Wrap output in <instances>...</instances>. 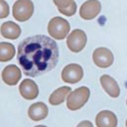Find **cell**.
Segmentation results:
<instances>
[{
  "label": "cell",
  "instance_id": "e0dca14e",
  "mask_svg": "<svg viewBox=\"0 0 127 127\" xmlns=\"http://www.w3.org/2000/svg\"><path fill=\"white\" fill-rule=\"evenodd\" d=\"M59 11H60L62 14L65 15V16H72V15L76 12V3L73 1V2L71 3V5H69V6L66 7V8H64V9H59Z\"/></svg>",
  "mask_w": 127,
  "mask_h": 127
},
{
  "label": "cell",
  "instance_id": "5bb4252c",
  "mask_svg": "<svg viewBox=\"0 0 127 127\" xmlns=\"http://www.w3.org/2000/svg\"><path fill=\"white\" fill-rule=\"evenodd\" d=\"M0 32L4 38L9 40H16L21 35V28L18 24L12 21H8L1 25Z\"/></svg>",
  "mask_w": 127,
  "mask_h": 127
},
{
  "label": "cell",
  "instance_id": "8992f818",
  "mask_svg": "<svg viewBox=\"0 0 127 127\" xmlns=\"http://www.w3.org/2000/svg\"><path fill=\"white\" fill-rule=\"evenodd\" d=\"M92 59L94 64L102 68L108 67L113 64V54L112 52L107 49V48H103V47H99L97 49L94 50L93 54H92Z\"/></svg>",
  "mask_w": 127,
  "mask_h": 127
},
{
  "label": "cell",
  "instance_id": "4fadbf2b",
  "mask_svg": "<svg viewBox=\"0 0 127 127\" xmlns=\"http://www.w3.org/2000/svg\"><path fill=\"white\" fill-rule=\"evenodd\" d=\"M48 113H49L48 106L44 102L33 103L28 109V115L34 121H40L45 119L48 116Z\"/></svg>",
  "mask_w": 127,
  "mask_h": 127
},
{
  "label": "cell",
  "instance_id": "30bf717a",
  "mask_svg": "<svg viewBox=\"0 0 127 127\" xmlns=\"http://www.w3.org/2000/svg\"><path fill=\"white\" fill-rule=\"evenodd\" d=\"M20 94L28 100L35 99L39 94V88L37 83L32 79H24L19 85Z\"/></svg>",
  "mask_w": 127,
  "mask_h": 127
},
{
  "label": "cell",
  "instance_id": "52a82bcc",
  "mask_svg": "<svg viewBox=\"0 0 127 127\" xmlns=\"http://www.w3.org/2000/svg\"><path fill=\"white\" fill-rule=\"evenodd\" d=\"M83 76V69L77 64H69L62 70V78L67 83H76Z\"/></svg>",
  "mask_w": 127,
  "mask_h": 127
},
{
  "label": "cell",
  "instance_id": "603a6c76",
  "mask_svg": "<svg viewBox=\"0 0 127 127\" xmlns=\"http://www.w3.org/2000/svg\"><path fill=\"white\" fill-rule=\"evenodd\" d=\"M126 104H127V101H126Z\"/></svg>",
  "mask_w": 127,
  "mask_h": 127
},
{
  "label": "cell",
  "instance_id": "5b68a950",
  "mask_svg": "<svg viewBox=\"0 0 127 127\" xmlns=\"http://www.w3.org/2000/svg\"><path fill=\"white\" fill-rule=\"evenodd\" d=\"M86 41L87 38L85 33L80 29H75L68 35L66 39V45L71 52L78 53L81 50H83V48L86 45Z\"/></svg>",
  "mask_w": 127,
  "mask_h": 127
},
{
  "label": "cell",
  "instance_id": "44dd1931",
  "mask_svg": "<svg viewBox=\"0 0 127 127\" xmlns=\"http://www.w3.org/2000/svg\"><path fill=\"white\" fill-rule=\"evenodd\" d=\"M35 127H47V126H45V125H37Z\"/></svg>",
  "mask_w": 127,
  "mask_h": 127
},
{
  "label": "cell",
  "instance_id": "3957f363",
  "mask_svg": "<svg viewBox=\"0 0 127 127\" xmlns=\"http://www.w3.org/2000/svg\"><path fill=\"white\" fill-rule=\"evenodd\" d=\"M69 29L70 26L68 22L62 17H54L48 24V32L50 36L56 40L64 39L67 36Z\"/></svg>",
  "mask_w": 127,
  "mask_h": 127
},
{
  "label": "cell",
  "instance_id": "8fae6325",
  "mask_svg": "<svg viewBox=\"0 0 127 127\" xmlns=\"http://www.w3.org/2000/svg\"><path fill=\"white\" fill-rule=\"evenodd\" d=\"M95 123L97 127H117L118 120L112 111L103 110L96 115Z\"/></svg>",
  "mask_w": 127,
  "mask_h": 127
},
{
  "label": "cell",
  "instance_id": "277c9868",
  "mask_svg": "<svg viewBox=\"0 0 127 127\" xmlns=\"http://www.w3.org/2000/svg\"><path fill=\"white\" fill-rule=\"evenodd\" d=\"M34 13V4L31 0H17L13 6V17L19 21L24 22L29 20Z\"/></svg>",
  "mask_w": 127,
  "mask_h": 127
},
{
  "label": "cell",
  "instance_id": "7402d4cb",
  "mask_svg": "<svg viewBox=\"0 0 127 127\" xmlns=\"http://www.w3.org/2000/svg\"><path fill=\"white\" fill-rule=\"evenodd\" d=\"M126 127H127V120H126Z\"/></svg>",
  "mask_w": 127,
  "mask_h": 127
},
{
  "label": "cell",
  "instance_id": "ac0fdd59",
  "mask_svg": "<svg viewBox=\"0 0 127 127\" xmlns=\"http://www.w3.org/2000/svg\"><path fill=\"white\" fill-rule=\"evenodd\" d=\"M9 16V5L5 0H0V19Z\"/></svg>",
  "mask_w": 127,
  "mask_h": 127
},
{
  "label": "cell",
  "instance_id": "2e32d148",
  "mask_svg": "<svg viewBox=\"0 0 127 127\" xmlns=\"http://www.w3.org/2000/svg\"><path fill=\"white\" fill-rule=\"evenodd\" d=\"M16 54L15 47L7 42H1L0 43V62L5 63L8 61H11Z\"/></svg>",
  "mask_w": 127,
  "mask_h": 127
},
{
  "label": "cell",
  "instance_id": "d6986e66",
  "mask_svg": "<svg viewBox=\"0 0 127 127\" xmlns=\"http://www.w3.org/2000/svg\"><path fill=\"white\" fill-rule=\"evenodd\" d=\"M73 0H54V3L58 7V9H64L71 5Z\"/></svg>",
  "mask_w": 127,
  "mask_h": 127
},
{
  "label": "cell",
  "instance_id": "7c38bea8",
  "mask_svg": "<svg viewBox=\"0 0 127 127\" xmlns=\"http://www.w3.org/2000/svg\"><path fill=\"white\" fill-rule=\"evenodd\" d=\"M100 83L103 89L107 92V94L113 98H116L120 94V88L116 80L108 74H103L100 76Z\"/></svg>",
  "mask_w": 127,
  "mask_h": 127
},
{
  "label": "cell",
  "instance_id": "7a4b0ae2",
  "mask_svg": "<svg viewBox=\"0 0 127 127\" xmlns=\"http://www.w3.org/2000/svg\"><path fill=\"white\" fill-rule=\"evenodd\" d=\"M90 95L89 88L81 86L71 91L66 98V106L69 110H77L81 108L88 100Z\"/></svg>",
  "mask_w": 127,
  "mask_h": 127
},
{
  "label": "cell",
  "instance_id": "ba28073f",
  "mask_svg": "<svg viewBox=\"0 0 127 127\" xmlns=\"http://www.w3.org/2000/svg\"><path fill=\"white\" fill-rule=\"evenodd\" d=\"M101 10V4L98 0H87L79 8V16L84 20L95 18Z\"/></svg>",
  "mask_w": 127,
  "mask_h": 127
},
{
  "label": "cell",
  "instance_id": "9c48e42d",
  "mask_svg": "<svg viewBox=\"0 0 127 127\" xmlns=\"http://www.w3.org/2000/svg\"><path fill=\"white\" fill-rule=\"evenodd\" d=\"M21 70L15 64H9L2 70V79L8 85H16L21 78Z\"/></svg>",
  "mask_w": 127,
  "mask_h": 127
},
{
  "label": "cell",
  "instance_id": "6da1fadb",
  "mask_svg": "<svg viewBox=\"0 0 127 127\" xmlns=\"http://www.w3.org/2000/svg\"><path fill=\"white\" fill-rule=\"evenodd\" d=\"M57 43L45 36L35 35L24 39L18 46L17 60L28 76H39L53 69L59 62Z\"/></svg>",
  "mask_w": 127,
  "mask_h": 127
},
{
  "label": "cell",
  "instance_id": "ffe728a7",
  "mask_svg": "<svg viewBox=\"0 0 127 127\" xmlns=\"http://www.w3.org/2000/svg\"><path fill=\"white\" fill-rule=\"evenodd\" d=\"M76 127H93V125H92V123H91L90 121H88V120H83V121L79 122Z\"/></svg>",
  "mask_w": 127,
  "mask_h": 127
},
{
  "label": "cell",
  "instance_id": "9a60e30c",
  "mask_svg": "<svg viewBox=\"0 0 127 127\" xmlns=\"http://www.w3.org/2000/svg\"><path fill=\"white\" fill-rule=\"evenodd\" d=\"M71 92L70 87L68 86H62L58 89H56L49 98V102L52 105H59L61 103H63L65 99V97Z\"/></svg>",
  "mask_w": 127,
  "mask_h": 127
}]
</instances>
